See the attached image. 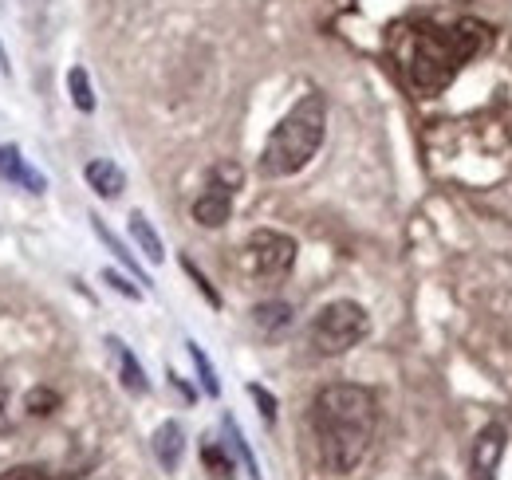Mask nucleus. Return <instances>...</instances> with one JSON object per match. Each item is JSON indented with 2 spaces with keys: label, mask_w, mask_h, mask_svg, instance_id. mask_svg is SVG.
Segmentation results:
<instances>
[{
  "label": "nucleus",
  "mask_w": 512,
  "mask_h": 480,
  "mask_svg": "<svg viewBox=\"0 0 512 480\" xmlns=\"http://www.w3.org/2000/svg\"><path fill=\"white\" fill-rule=\"evenodd\" d=\"M497 32L481 20L442 24L434 16H402L386 28V60L414 99H434L477 60Z\"/></svg>",
  "instance_id": "nucleus-1"
},
{
  "label": "nucleus",
  "mask_w": 512,
  "mask_h": 480,
  "mask_svg": "<svg viewBox=\"0 0 512 480\" xmlns=\"http://www.w3.org/2000/svg\"><path fill=\"white\" fill-rule=\"evenodd\" d=\"M308 425H312L320 465L335 477H347L371 453V441L379 429V402L367 386L331 382L312 398Z\"/></svg>",
  "instance_id": "nucleus-2"
},
{
  "label": "nucleus",
  "mask_w": 512,
  "mask_h": 480,
  "mask_svg": "<svg viewBox=\"0 0 512 480\" xmlns=\"http://www.w3.org/2000/svg\"><path fill=\"white\" fill-rule=\"evenodd\" d=\"M323 134H327V103H323L320 91H308L268 134V142L260 150V174L264 178L300 174L320 154Z\"/></svg>",
  "instance_id": "nucleus-3"
},
{
  "label": "nucleus",
  "mask_w": 512,
  "mask_h": 480,
  "mask_svg": "<svg viewBox=\"0 0 512 480\" xmlns=\"http://www.w3.org/2000/svg\"><path fill=\"white\" fill-rule=\"evenodd\" d=\"M371 335V315L367 307L355 300H335L316 311L308 339L320 355H347L351 347H359Z\"/></svg>",
  "instance_id": "nucleus-4"
},
{
  "label": "nucleus",
  "mask_w": 512,
  "mask_h": 480,
  "mask_svg": "<svg viewBox=\"0 0 512 480\" xmlns=\"http://www.w3.org/2000/svg\"><path fill=\"white\" fill-rule=\"evenodd\" d=\"M296 240L280 229H256L241 244V272L256 284H276L296 268Z\"/></svg>",
  "instance_id": "nucleus-5"
},
{
  "label": "nucleus",
  "mask_w": 512,
  "mask_h": 480,
  "mask_svg": "<svg viewBox=\"0 0 512 480\" xmlns=\"http://www.w3.org/2000/svg\"><path fill=\"white\" fill-rule=\"evenodd\" d=\"M241 181H245V174H241L237 162H221V166H213L209 185H205L201 197L193 201V221L205 225V229H221V225L229 221V213H233V197H237Z\"/></svg>",
  "instance_id": "nucleus-6"
},
{
  "label": "nucleus",
  "mask_w": 512,
  "mask_h": 480,
  "mask_svg": "<svg viewBox=\"0 0 512 480\" xmlns=\"http://www.w3.org/2000/svg\"><path fill=\"white\" fill-rule=\"evenodd\" d=\"M509 453V425L501 418L485 421V429L469 445V480H497Z\"/></svg>",
  "instance_id": "nucleus-7"
},
{
  "label": "nucleus",
  "mask_w": 512,
  "mask_h": 480,
  "mask_svg": "<svg viewBox=\"0 0 512 480\" xmlns=\"http://www.w3.org/2000/svg\"><path fill=\"white\" fill-rule=\"evenodd\" d=\"M83 178H87V185H91L99 197H107V201H115V197L127 189V174H123L111 158H95V162H87Z\"/></svg>",
  "instance_id": "nucleus-8"
},
{
  "label": "nucleus",
  "mask_w": 512,
  "mask_h": 480,
  "mask_svg": "<svg viewBox=\"0 0 512 480\" xmlns=\"http://www.w3.org/2000/svg\"><path fill=\"white\" fill-rule=\"evenodd\" d=\"M0 178L24 185L28 193H44V189H48V181L40 178V174L20 158V150H16V146H0Z\"/></svg>",
  "instance_id": "nucleus-9"
},
{
  "label": "nucleus",
  "mask_w": 512,
  "mask_h": 480,
  "mask_svg": "<svg viewBox=\"0 0 512 480\" xmlns=\"http://www.w3.org/2000/svg\"><path fill=\"white\" fill-rule=\"evenodd\" d=\"M182 445H186L182 425H178V421H162L158 433H154V457H158V465H162L166 473L178 469V461H182Z\"/></svg>",
  "instance_id": "nucleus-10"
},
{
  "label": "nucleus",
  "mask_w": 512,
  "mask_h": 480,
  "mask_svg": "<svg viewBox=\"0 0 512 480\" xmlns=\"http://www.w3.org/2000/svg\"><path fill=\"white\" fill-rule=\"evenodd\" d=\"M130 237L138 240V248L146 252L150 264H162L166 260V248H162V237L154 233V225L142 217V213H130Z\"/></svg>",
  "instance_id": "nucleus-11"
},
{
  "label": "nucleus",
  "mask_w": 512,
  "mask_h": 480,
  "mask_svg": "<svg viewBox=\"0 0 512 480\" xmlns=\"http://www.w3.org/2000/svg\"><path fill=\"white\" fill-rule=\"evenodd\" d=\"M111 347H115V355H119V370H123V386H127L130 394H146L150 390V382H146V374H142V366L138 359L130 355L127 343H119V339H111Z\"/></svg>",
  "instance_id": "nucleus-12"
},
{
  "label": "nucleus",
  "mask_w": 512,
  "mask_h": 480,
  "mask_svg": "<svg viewBox=\"0 0 512 480\" xmlns=\"http://www.w3.org/2000/svg\"><path fill=\"white\" fill-rule=\"evenodd\" d=\"M253 323L264 331V335H276V331H284L288 323H292V307L288 303H260L253 311Z\"/></svg>",
  "instance_id": "nucleus-13"
},
{
  "label": "nucleus",
  "mask_w": 512,
  "mask_h": 480,
  "mask_svg": "<svg viewBox=\"0 0 512 480\" xmlns=\"http://www.w3.org/2000/svg\"><path fill=\"white\" fill-rule=\"evenodd\" d=\"M201 465L209 469V477L213 480H233V473H237L233 457H229L217 441H205V445H201Z\"/></svg>",
  "instance_id": "nucleus-14"
},
{
  "label": "nucleus",
  "mask_w": 512,
  "mask_h": 480,
  "mask_svg": "<svg viewBox=\"0 0 512 480\" xmlns=\"http://www.w3.org/2000/svg\"><path fill=\"white\" fill-rule=\"evenodd\" d=\"M67 91H71V103H75L83 115L95 111V91H91V79H87L83 67H71V71H67Z\"/></svg>",
  "instance_id": "nucleus-15"
},
{
  "label": "nucleus",
  "mask_w": 512,
  "mask_h": 480,
  "mask_svg": "<svg viewBox=\"0 0 512 480\" xmlns=\"http://www.w3.org/2000/svg\"><path fill=\"white\" fill-rule=\"evenodd\" d=\"M24 406H28V414L48 418V414H56V410H60V394H56V390H48V386H36V390H28Z\"/></svg>",
  "instance_id": "nucleus-16"
},
{
  "label": "nucleus",
  "mask_w": 512,
  "mask_h": 480,
  "mask_svg": "<svg viewBox=\"0 0 512 480\" xmlns=\"http://www.w3.org/2000/svg\"><path fill=\"white\" fill-rule=\"evenodd\" d=\"M91 225H95V233H99V240H103V244H107V248H111V252H115V256H119V260H123L127 268H134V276L142 280V272H138V264L130 260V252H127V248H123V240L115 237V233H111V229H107V225H103L99 217H91ZM142 284H146V280H142Z\"/></svg>",
  "instance_id": "nucleus-17"
},
{
  "label": "nucleus",
  "mask_w": 512,
  "mask_h": 480,
  "mask_svg": "<svg viewBox=\"0 0 512 480\" xmlns=\"http://www.w3.org/2000/svg\"><path fill=\"white\" fill-rule=\"evenodd\" d=\"M190 359L193 366H197V374H201V386H205V394H221V382H217V374H213V366H209V359H205V351L197 347V343H190Z\"/></svg>",
  "instance_id": "nucleus-18"
},
{
  "label": "nucleus",
  "mask_w": 512,
  "mask_h": 480,
  "mask_svg": "<svg viewBox=\"0 0 512 480\" xmlns=\"http://www.w3.org/2000/svg\"><path fill=\"white\" fill-rule=\"evenodd\" d=\"M225 429H229V437H233V449L245 457V469H249V477L260 480V469H256V457H253V449L245 445V437H241V429L233 425V418H225Z\"/></svg>",
  "instance_id": "nucleus-19"
},
{
  "label": "nucleus",
  "mask_w": 512,
  "mask_h": 480,
  "mask_svg": "<svg viewBox=\"0 0 512 480\" xmlns=\"http://www.w3.org/2000/svg\"><path fill=\"white\" fill-rule=\"evenodd\" d=\"M0 480H56L44 465H12V469H4Z\"/></svg>",
  "instance_id": "nucleus-20"
},
{
  "label": "nucleus",
  "mask_w": 512,
  "mask_h": 480,
  "mask_svg": "<svg viewBox=\"0 0 512 480\" xmlns=\"http://www.w3.org/2000/svg\"><path fill=\"white\" fill-rule=\"evenodd\" d=\"M182 268H186V272H190V276H193V284H197V292H201L205 300L213 303V307H221V296H217V288H213V284H209V280H205V276L197 272V264H193V260H182Z\"/></svg>",
  "instance_id": "nucleus-21"
},
{
  "label": "nucleus",
  "mask_w": 512,
  "mask_h": 480,
  "mask_svg": "<svg viewBox=\"0 0 512 480\" xmlns=\"http://www.w3.org/2000/svg\"><path fill=\"white\" fill-rule=\"evenodd\" d=\"M249 394H253V402L260 406V418L272 425V421H276V398H272L264 386H249Z\"/></svg>",
  "instance_id": "nucleus-22"
},
{
  "label": "nucleus",
  "mask_w": 512,
  "mask_h": 480,
  "mask_svg": "<svg viewBox=\"0 0 512 480\" xmlns=\"http://www.w3.org/2000/svg\"><path fill=\"white\" fill-rule=\"evenodd\" d=\"M103 280H107V284H111V288H115V292H123V296H127V300H138V296H142V292H138V288H134V284H130V280H123V276H119V272H103Z\"/></svg>",
  "instance_id": "nucleus-23"
}]
</instances>
